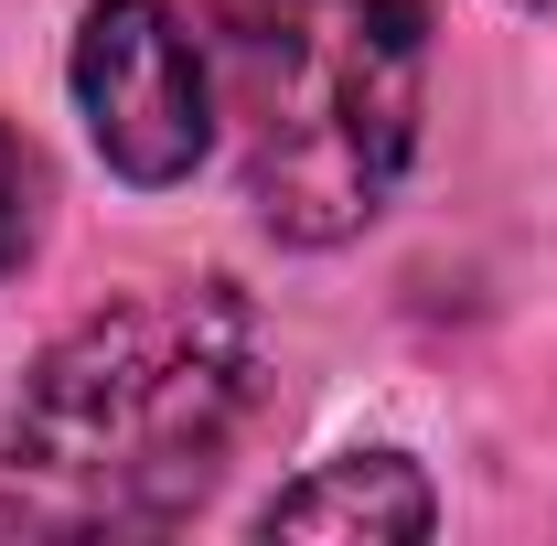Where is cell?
<instances>
[{"instance_id":"obj_4","label":"cell","mask_w":557,"mask_h":546,"mask_svg":"<svg viewBox=\"0 0 557 546\" xmlns=\"http://www.w3.org/2000/svg\"><path fill=\"white\" fill-rule=\"evenodd\" d=\"M440 493L408 450H344L258 504V536H429Z\"/></svg>"},{"instance_id":"obj_5","label":"cell","mask_w":557,"mask_h":546,"mask_svg":"<svg viewBox=\"0 0 557 546\" xmlns=\"http://www.w3.org/2000/svg\"><path fill=\"white\" fill-rule=\"evenodd\" d=\"M33 236H44V161L0 129V278L33 258Z\"/></svg>"},{"instance_id":"obj_3","label":"cell","mask_w":557,"mask_h":546,"mask_svg":"<svg viewBox=\"0 0 557 546\" xmlns=\"http://www.w3.org/2000/svg\"><path fill=\"white\" fill-rule=\"evenodd\" d=\"M75 119L97 161L161 194L214 150L225 119V54H214L194 0H97L75 22Z\"/></svg>"},{"instance_id":"obj_1","label":"cell","mask_w":557,"mask_h":546,"mask_svg":"<svg viewBox=\"0 0 557 546\" xmlns=\"http://www.w3.org/2000/svg\"><path fill=\"white\" fill-rule=\"evenodd\" d=\"M269 386V333L236 278H161L86 311L0 418L11 536H161L214 493Z\"/></svg>"},{"instance_id":"obj_2","label":"cell","mask_w":557,"mask_h":546,"mask_svg":"<svg viewBox=\"0 0 557 546\" xmlns=\"http://www.w3.org/2000/svg\"><path fill=\"white\" fill-rule=\"evenodd\" d=\"M225 86L258 225L289 247H344L386 214L418 150L429 0H247Z\"/></svg>"},{"instance_id":"obj_6","label":"cell","mask_w":557,"mask_h":546,"mask_svg":"<svg viewBox=\"0 0 557 546\" xmlns=\"http://www.w3.org/2000/svg\"><path fill=\"white\" fill-rule=\"evenodd\" d=\"M515 11H547V0H515Z\"/></svg>"}]
</instances>
